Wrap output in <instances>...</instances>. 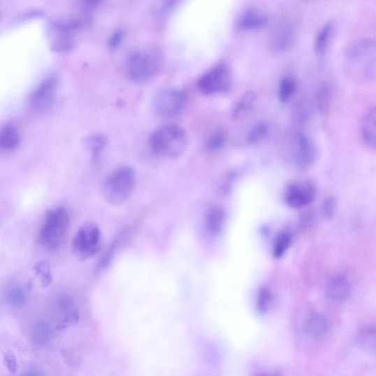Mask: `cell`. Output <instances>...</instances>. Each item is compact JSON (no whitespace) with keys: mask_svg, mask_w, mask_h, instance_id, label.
Here are the masks:
<instances>
[{"mask_svg":"<svg viewBox=\"0 0 376 376\" xmlns=\"http://www.w3.org/2000/svg\"><path fill=\"white\" fill-rule=\"evenodd\" d=\"M375 43L372 39H361L347 48L344 67L350 77L361 81H370L375 75Z\"/></svg>","mask_w":376,"mask_h":376,"instance_id":"obj_1","label":"cell"},{"mask_svg":"<svg viewBox=\"0 0 376 376\" xmlns=\"http://www.w3.org/2000/svg\"><path fill=\"white\" fill-rule=\"evenodd\" d=\"M136 185V173L129 166L113 171L103 185V195L111 205L121 206L131 198Z\"/></svg>","mask_w":376,"mask_h":376,"instance_id":"obj_2","label":"cell"},{"mask_svg":"<svg viewBox=\"0 0 376 376\" xmlns=\"http://www.w3.org/2000/svg\"><path fill=\"white\" fill-rule=\"evenodd\" d=\"M187 145L185 129L178 125H169L159 129L150 138L153 152L161 156L177 157L181 155Z\"/></svg>","mask_w":376,"mask_h":376,"instance_id":"obj_3","label":"cell"},{"mask_svg":"<svg viewBox=\"0 0 376 376\" xmlns=\"http://www.w3.org/2000/svg\"><path fill=\"white\" fill-rule=\"evenodd\" d=\"M69 224V215L66 208L57 207L47 210L39 231L38 239L41 245L50 250L59 248Z\"/></svg>","mask_w":376,"mask_h":376,"instance_id":"obj_4","label":"cell"},{"mask_svg":"<svg viewBox=\"0 0 376 376\" xmlns=\"http://www.w3.org/2000/svg\"><path fill=\"white\" fill-rule=\"evenodd\" d=\"M80 25L81 22L78 20L50 22L46 34L52 50L64 53L73 50L75 47L74 35Z\"/></svg>","mask_w":376,"mask_h":376,"instance_id":"obj_5","label":"cell"},{"mask_svg":"<svg viewBox=\"0 0 376 376\" xmlns=\"http://www.w3.org/2000/svg\"><path fill=\"white\" fill-rule=\"evenodd\" d=\"M102 233L94 223L83 224L77 231L71 244L72 253L80 261H85L96 255L101 247Z\"/></svg>","mask_w":376,"mask_h":376,"instance_id":"obj_6","label":"cell"},{"mask_svg":"<svg viewBox=\"0 0 376 376\" xmlns=\"http://www.w3.org/2000/svg\"><path fill=\"white\" fill-rule=\"evenodd\" d=\"M233 83V75L229 66L221 62L202 75L198 81V88L203 94L215 95L227 92Z\"/></svg>","mask_w":376,"mask_h":376,"instance_id":"obj_7","label":"cell"},{"mask_svg":"<svg viewBox=\"0 0 376 376\" xmlns=\"http://www.w3.org/2000/svg\"><path fill=\"white\" fill-rule=\"evenodd\" d=\"M59 82L55 75L43 80L29 95L28 107L36 113L50 110L55 104L59 93Z\"/></svg>","mask_w":376,"mask_h":376,"instance_id":"obj_8","label":"cell"},{"mask_svg":"<svg viewBox=\"0 0 376 376\" xmlns=\"http://www.w3.org/2000/svg\"><path fill=\"white\" fill-rule=\"evenodd\" d=\"M159 67L157 57L147 51H135L127 59L128 75L133 80L146 81L153 77Z\"/></svg>","mask_w":376,"mask_h":376,"instance_id":"obj_9","label":"cell"},{"mask_svg":"<svg viewBox=\"0 0 376 376\" xmlns=\"http://www.w3.org/2000/svg\"><path fill=\"white\" fill-rule=\"evenodd\" d=\"M186 95L179 89H168L158 92L153 99L154 111L161 117H175L185 108Z\"/></svg>","mask_w":376,"mask_h":376,"instance_id":"obj_10","label":"cell"},{"mask_svg":"<svg viewBox=\"0 0 376 376\" xmlns=\"http://www.w3.org/2000/svg\"><path fill=\"white\" fill-rule=\"evenodd\" d=\"M316 196L315 188L308 182H294L284 192L286 204L292 208H301L312 203Z\"/></svg>","mask_w":376,"mask_h":376,"instance_id":"obj_11","label":"cell"},{"mask_svg":"<svg viewBox=\"0 0 376 376\" xmlns=\"http://www.w3.org/2000/svg\"><path fill=\"white\" fill-rule=\"evenodd\" d=\"M295 162L301 169L310 167L316 157V149L311 138L305 133H299L296 138Z\"/></svg>","mask_w":376,"mask_h":376,"instance_id":"obj_12","label":"cell"},{"mask_svg":"<svg viewBox=\"0 0 376 376\" xmlns=\"http://www.w3.org/2000/svg\"><path fill=\"white\" fill-rule=\"evenodd\" d=\"M268 22L267 14L254 7L243 10L236 21V27L240 31H251L261 28Z\"/></svg>","mask_w":376,"mask_h":376,"instance_id":"obj_13","label":"cell"},{"mask_svg":"<svg viewBox=\"0 0 376 376\" xmlns=\"http://www.w3.org/2000/svg\"><path fill=\"white\" fill-rule=\"evenodd\" d=\"M296 28L290 21L283 22L273 34L270 43L273 50L283 52L291 47L295 40Z\"/></svg>","mask_w":376,"mask_h":376,"instance_id":"obj_14","label":"cell"},{"mask_svg":"<svg viewBox=\"0 0 376 376\" xmlns=\"http://www.w3.org/2000/svg\"><path fill=\"white\" fill-rule=\"evenodd\" d=\"M328 329L329 323L327 318L319 313L310 315L303 324L306 335L314 340L324 338L328 333Z\"/></svg>","mask_w":376,"mask_h":376,"instance_id":"obj_15","label":"cell"},{"mask_svg":"<svg viewBox=\"0 0 376 376\" xmlns=\"http://www.w3.org/2000/svg\"><path fill=\"white\" fill-rule=\"evenodd\" d=\"M21 143L18 128L13 124H6L0 128V153H9L17 150Z\"/></svg>","mask_w":376,"mask_h":376,"instance_id":"obj_16","label":"cell"},{"mask_svg":"<svg viewBox=\"0 0 376 376\" xmlns=\"http://www.w3.org/2000/svg\"><path fill=\"white\" fill-rule=\"evenodd\" d=\"M327 297L333 302L342 303L351 295V287L344 277L338 276L329 280L326 286Z\"/></svg>","mask_w":376,"mask_h":376,"instance_id":"obj_17","label":"cell"},{"mask_svg":"<svg viewBox=\"0 0 376 376\" xmlns=\"http://www.w3.org/2000/svg\"><path fill=\"white\" fill-rule=\"evenodd\" d=\"M57 305L62 314V320L57 324V329H64L78 321L79 311L75 302L71 298L68 296L60 298Z\"/></svg>","mask_w":376,"mask_h":376,"instance_id":"obj_18","label":"cell"},{"mask_svg":"<svg viewBox=\"0 0 376 376\" xmlns=\"http://www.w3.org/2000/svg\"><path fill=\"white\" fill-rule=\"evenodd\" d=\"M375 108L373 107L366 113L361 126V138L366 145L375 149Z\"/></svg>","mask_w":376,"mask_h":376,"instance_id":"obj_19","label":"cell"},{"mask_svg":"<svg viewBox=\"0 0 376 376\" xmlns=\"http://www.w3.org/2000/svg\"><path fill=\"white\" fill-rule=\"evenodd\" d=\"M226 215L220 208L211 209L206 215L205 226L208 233L212 236H219L224 226Z\"/></svg>","mask_w":376,"mask_h":376,"instance_id":"obj_20","label":"cell"},{"mask_svg":"<svg viewBox=\"0 0 376 376\" xmlns=\"http://www.w3.org/2000/svg\"><path fill=\"white\" fill-rule=\"evenodd\" d=\"M256 102V94L253 91H248L244 93L238 99L233 110V118L236 120H240L254 108Z\"/></svg>","mask_w":376,"mask_h":376,"instance_id":"obj_21","label":"cell"},{"mask_svg":"<svg viewBox=\"0 0 376 376\" xmlns=\"http://www.w3.org/2000/svg\"><path fill=\"white\" fill-rule=\"evenodd\" d=\"M315 99L318 110L324 117H326L329 113L332 103V89L328 83L324 82L317 87Z\"/></svg>","mask_w":376,"mask_h":376,"instance_id":"obj_22","label":"cell"},{"mask_svg":"<svg viewBox=\"0 0 376 376\" xmlns=\"http://www.w3.org/2000/svg\"><path fill=\"white\" fill-rule=\"evenodd\" d=\"M34 342L40 346L48 345L52 338V328L46 321L41 320L36 322L31 330Z\"/></svg>","mask_w":376,"mask_h":376,"instance_id":"obj_23","label":"cell"},{"mask_svg":"<svg viewBox=\"0 0 376 376\" xmlns=\"http://www.w3.org/2000/svg\"><path fill=\"white\" fill-rule=\"evenodd\" d=\"M334 24L331 21L326 22L318 31L314 42V49L316 53L323 55L329 45L332 33H333Z\"/></svg>","mask_w":376,"mask_h":376,"instance_id":"obj_24","label":"cell"},{"mask_svg":"<svg viewBox=\"0 0 376 376\" xmlns=\"http://www.w3.org/2000/svg\"><path fill=\"white\" fill-rule=\"evenodd\" d=\"M297 82L291 76H284L281 78L279 84V98L280 102L286 103L296 94L297 91Z\"/></svg>","mask_w":376,"mask_h":376,"instance_id":"obj_25","label":"cell"},{"mask_svg":"<svg viewBox=\"0 0 376 376\" xmlns=\"http://www.w3.org/2000/svg\"><path fill=\"white\" fill-rule=\"evenodd\" d=\"M292 243V237L288 233H280L273 244V256L280 259L283 256L286 252L290 248Z\"/></svg>","mask_w":376,"mask_h":376,"instance_id":"obj_26","label":"cell"},{"mask_svg":"<svg viewBox=\"0 0 376 376\" xmlns=\"http://www.w3.org/2000/svg\"><path fill=\"white\" fill-rule=\"evenodd\" d=\"M272 301V293L269 288L260 289L256 300V309L259 314H265L269 310Z\"/></svg>","mask_w":376,"mask_h":376,"instance_id":"obj_27","label":"cell"},{"mask_svg":"<svg viewBox=\"0 0 376 376\" xmlns=\"http://www.w3.org/2000/svg\"><path fill=\"white\" fill-rule=\"evenodd\" d=\"M34 271L40 277L41 284L47 287L52 282V270L48 261H40L34 266Z\"/></svg>","mask_w":376,"mask_h":376,"instance_id":"obj_28","label":"cell"},{"mask_svg":"<svg viewBox=\"0 0 376 376\" xmlns=\"http://www.w3.org/2000/svg\"><path fill=\"white\" fill-rule=\"evenodd\" d=\"M268 133V124L265 122H259L250 130L247 137V141L250 144H255L263 140Z\"/></svg>","mask_w":376,"mask_h":376,"instance_id":"obj_29","label":"cell"},{"mask_svg":"<svg viewBox=\"0 0 376 376\" xmlns=\"http://www.w3.org/2000/svg\"><path fill=\"white\" fill-rule=\"evenodd\" d=\"M227 133L223 129H217L209 138L206 147L210 151H217L220 150L226 143Z\"/></svg>","mask_w":376,"mask_h":376,"instance_id":"obj_30","label":"cell"},{"mask_svg":"<svg viewBox=\"0 0 376 376\" xmlns=\"http://www.w3.org/2000/svg\"><path fill=\"white\" fill-rule=\"evenodd\" d=\"M7 301L13 307H22L27 302L26 292L21 287H13L8 293Z\"/></svg>","mask_w":376,"mask_h":376,"instance_id":"obj_31","label":"cell"},{"mask_svg":"<svg viewBox=\"0 0 376 376\" xmlns=\"http://www.w3.org/2000/svg\"><path fill=\"white\" fill-rule=\"evenodd\" d=\"M106 138L102 135H94L85 140V146L94 156L99 154L104 149Z\"/></svg>","mask_w":376,"mask_h":376,"instance_id":"obj_32","label":"cell"},{"mask_svg":"<svg viewBox=\"0 0 376 376\" xmlns=\"http://www.w3.org/2000/svg\"><path fill=\"white\" fill-rule=\"evenodd\" d=\"M361 342L368 348H375V328L368 327L361 332Z\"/></svg>","mask_w":376,"mask_h":376,"instance_id":"obj_33","label":"cell"},{"mask_svg":"<svg viewBox=\"0 0 376 376\" xmlns=\"http://www.w3.org/2000/svg\"><path fill=\"white\" fill-rule=\"evenodd\" d=\"M335 209V200L332 198H328L324 201L323 205V214L326 219H331L334 215Z\"/></svg>","mask_w":376,"mask_h":376,"instance_id":"obj_34","label":"cell"},{"mask_svg":"<svg viewBox=\"0 0 376 376\" xmlns=\"http://www.w3.org/2000/svg\"><path fill=\"white\" fill-rule=\"evenodd\" d=\"M4 363L8 370L11 373H15L17 369V361L15 356L11 352L6 353L4 355Z\"/></svg>","mask_w":376,"mask_h":376,"instance_id":"obj_35","label":"cell"},{"mask_svg":"<svg viewBox=\"0 0 376 376\" xmlns=\"http://www.w3.org/2000/svg\"><path fill=\"white\" fill-rule=\"evenodd\" d=\"M124 37V33L122 31H117L114 32V34L110 38L108 41V46L110 48H115L120 45Z\"/></svg>","mask_w":376,"mask_h":376,"instance_id":"obj_36","label":"cell"},{"mask_svg":"<svg viewBox=\"0 0 376 376\" xmlns=\"http://www.w3.org/2000/svg\"><path fill=\"white\" fill-rule=\"evenodd\" d=\"M22 376H45L43 374L38 370L36 369H30L24 373Z\"/></svg>","mask_w":376,"mask_h":376,"instance_id":"obj_37","label":"cell"},{"mask_svg":"<svg viewBox=\"0 0 376 376\" xmlns=\"http://www.w3.org/2000/svg\"><path fill=\"white\" fill-rule=\"evenodd\" d=\"M256 376H278V375L270 374V373H259Z\"/></svg>","mask_w":376,"mask_h":376,"instance_id":"obj_38","label":"cell"}]
</instances>
